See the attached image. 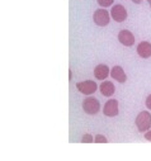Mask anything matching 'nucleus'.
<instances>
[{
	"instance_id": "nucleus-2",
	"label": "nucleus",
	"mask_w": 151,
	"mask_h": 161,
	"mask_svg": "<svg viewBox=\"0 0 151 161\" xmlns=\"http://www.w3.org/2000/svg\"><path fill=\"white\" fill-rule=\"evenodd\" d=\"M81 107H83V110H84L87 114H89V115H95V114L99 113V110H100V103H99V100H98L97 98H94V97H88V98H85V99L83 100Z\"/></svg>"
},
{
	"instance_id": "nucleus-8",
	"label": "nucleus",
	"mask_w": 151,
	"mask_h": 161,
	"mask_svg": "<svg viewBox=\"0 0 151 161\" xmlns=\"http://www.w3.org/2000/svg\"><path fill=\"white\" fill-rule=\"evenodd\" d=\"M109 75L112 76L113 80H116V81H118L121 84H123V83L127 81V75H126V72H125V70H123L122 66H118V65L117 66H113Z\"/></svg>"
},
{
	"instance_id": "nucleus-1",
	"label": "nucleus",
	"mask_w": 151,
	"mask_h": 161,
	"mask_svg": "<svg viewBox=\"0 0 151 161\" xmlns=\"http://www.w3.org/2000/svg\"><path fill=\"white\" fill-rule=\"evenodd\" d=\"M136 127L138 130V132H146L148 130H151V113L147 110H142L137 114L136 119H135Z\"/></svg>"
},
{
	"instance_id": "nucleus-7",
	"label": "nucleus",
	"mask_w": 151,
	"mask_h": 161,
	"mask_svg": "<svg viewBox=\"0 0 151 161\" xmlns=\"http://www.w3.org/2000/svg\"><path fill=\"white\" fill-rule=\"evenodd\" d=\"M118 41L120 43H122L123 46L126 47H131L135 45V36L131 31L128 29H122L120 33H118Z\"/></svg>"
},
{
	"instance_id": "nucleus-11",
	"label": "nucleus",
	"mask_w": 151,
	"mask_h": 161,
	"mask_svg": "<svg viewBox=\"0 0 151 161\" xmlns=\"http://www.w3.org/2000/svg\"><path fill=\"white\" fill-rule=\"evenodd\" d=\"M110 74V69L104 65V64H100V65H97L95 69H94V76L97 80H105Z\"/></svg>"
},
{
	"instance_id": "nucleus-9",
	"label": "nucleus",
	"mask_w": 151,
	"mask_h": 161,
	"mask_svg": "<svg viewBox=\"0 0 151 161\" xmlns=\"http://www.w3.org/2000/svg\"><path fill=\"white\" fill-rule=\"evenodd\" d=\"M99 90H100L103 97L110 98L113 94L116 93V86L112 81H109V80H104V81L99 85Z\"/></svg>"
},
{
	"instance_id": "nucleus-3",
	"label": "nucleus",
	"mask_w": 151,
	"mask_h": 161,
	"mask_svg": "<svg viewBox=\"0 0 151 161\" xmlns=\"http://www.w3.org/2000/svg\"><path fill=\"white\" fill-rule=\"evenodd\" d=\"M76 89L84 94V95H92L98 90V85L94 80H84V81H80L76 84Z\"/></svg>"
},
{
	"instance_id": "nucleus-18",
	"label": "nucleus",
	"mask_w": 151,
	"mask_h": 161,
	"mask_svg": "<svg viewBox=\"0 0 151 161\" xmlns=\"http://www.w3.org/2000/svg\"><path fill=\"white\" fill-rule=\"evenodd\" d=\"M147 3H148V5L151 7V0H147Z\"/></svg>"
},
{
	"instance_id": "nucleus-10",
	"label": "nucleus",
	"mask_w": 151,
	"mask_h": 161,
	"mask_svg": "<svg viewBox=\"0 0 151 161\" xmlns=\"http://www.w3.org/2000/svg\"><path fill=\"white\" fill-rule=\"evenodd\" d=\"M136 51L141 58H150L151 57V43L147 41H142L138 43Z\"/></svg>"
},
{
	"instance_id": "nucleus-13",
	"label": "nucleus",
	"mask_w": 151,
	"mask_h": 161,
	"mask_svg": "<svg viewBox=\"0 0 151 161\" xmlns=\"http://www.w3.org/2000/svg\"><path fill=\"white\" fill-rule=\"evenodd\" d=\"M81 142L83 143H92V142H94V137L92 135H89V133H85L81 137Z\"/></svg>"
},
{
	"instance_id": "nucleus-14",
	"label": "nucleus",
	"mask_w": 151,
	"mask_h": 161,
	"mask_svg": "<svg viewBox=\"0 0 151 161\" xmlns=\"http://www.w3.org/2000/svg\"><path fill=\"white\" fill-rule=\"evenodd\" d=\"M94 142H95V143H107L108 140H107V137L103 136V135H97V136L94 137Z\"/></svg>"
},
{
	"instance_id": "nucleus-5",
	"label": "nucleus",
	"mask_w": 151,
	"mask_h": 161,
	"mask_svg": "<svg viewBox=\"0 0 151 161\" xmlns=\"http://www.w3.org/2000/svg\"><path fill=\"white\" fill-rule=\"evenodd\" d=\"M110 17H112V19L113 20H116L117 23H122V22H125L126 19H127V10H126V8L123 7V5H121V4H116V5H113L112 7V9H110Z\"/></svg>"
},
{
	"instance_id": "nucleus-12",
	"label": "nucleus",
	"mask_w": 151,
	"mask_h": 161,
	"mask_svg": "<svg viewBox=\"0 0 151 161\" xmlns=\"http://www.w3.org/2000/svg\"><path fill=\"white\" fill-rule=\"evenodd\" d=\"M97 2L102 8H109V7H112L113 3H115V0H97Z\"/></svg>"
},
{
	"instance_id": "nucleus-4",
	"label": "nucleus",
	"mask_w": 151,
	"mask_h": 161,
	"mask_svg": "<svg viewBox=\"0 0 151 161\" xmlns=\"http://www.w3.org/2000/svg\"><path fill=\"white\" fill-rule=\"evenodd\" d=\"M93 22L98 27H105L110 22V14L105 9H97L93 14Z\"/></svg>"
},
{
	"instance_id": "nucleus-16",
	"label": "nucleus",
	"mask_w": 151,
	"mask_h": 161,
	"mask_svg": "<svg viewBox=\"0 0 151 161\" xmlns=\"http://www.w3.org/2000/svg\"><path fill=\"white\" fill-rule=\"evenodd\" d=\"M145 138H146L147 141H150V142H151V130H148V131H146V132H145Z\"/></svg>"
},
{
	"instance_id": "nucleus-6",
	"label": "nucleus",
	"mask_w": 151,
	"mask_h": 161,
	"mask_svg": "<svg viewBox=\"0 0 151 161\" xmlns=\"http://www.w3.org/2000/svg\"><path fill=\"white\" fill-rule=\"evenodd\" d=\"M120 112L118 108V100L117 99H109L105 102L103 107V114L105 117H116Z\"/></svg>"
},
{
	"instance_id": "nucleus-15",
	"label": "nucleus",
	"mask_w": 151,
	"mask_h": 161,
	"mask_svg": "<svg viewBox=\"0 0 151 161\" xmlns=\"http://www.w3.org/2000/svg\"><path fill=\"white\" fill-rule=\"evenodd\" d=\"M145 104H146V108L148 109V110H151V94L146 98V102H145Z\"/></svg>"
},
{
	"instance_id": "nucleus-17",
	"label": "nucleus",
	"mask_w": 151,
	"mask_h": 161,
	"mask_svg": "<svg viewBox=\"0 0 151 161\" xmlns=\"http://www.w3.org/2000/svg\"><path fill=\"white\" fill-rule=\"evenodd\" d=\"M132 3H135V4H141L142 0H132Z\"/></svg>"
}]
</instances>
